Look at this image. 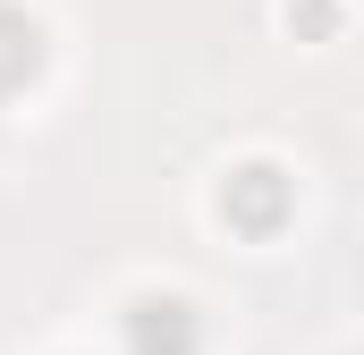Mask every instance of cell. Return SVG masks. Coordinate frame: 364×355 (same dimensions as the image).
<instances>
[{"instance_id":"2","label":"cell","mask_w":364,"mask_h":355,"mask_svg":"<svg viewBox=\"0 0 364 355\" xmlns=\"http://www.w3.org/2000/svg\"><path fill=\"white\" fill-rule=\"evenodd\" d=\"M279 203H288V186H279V170H237L229 186H220V212H237V229H255V237H272Z\"/></svg>"},{"instance_id":"1","label":"cell","mask_w":364,"mask_h":355,"mask_svg":"<svg viewBox=\"0 0 364 355\" xmlns=\"http://www.w3.org/2000/svg\"><path fill=\"white\" fill-rule=\"evenodd\" d=\"M127 339H136V355H195V313L178 296H144L127 313Z\"/></svg>"},{"instance_id":"3","label":"cell","mask_w":364,"mask_h":355,"mask_svg":"<svg viewBox=\"0 0 364 355\" xmlns=\"http://www.w3.org/2000/svg\"><path fill=\"white\" fill-rule=\"evenodd\" d=\"M43 68V34H34V17H17V9H0V102L26 85Z\"/></svg>"}]
</instances>
